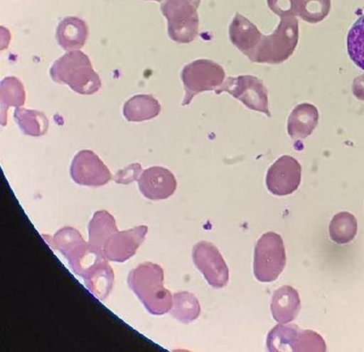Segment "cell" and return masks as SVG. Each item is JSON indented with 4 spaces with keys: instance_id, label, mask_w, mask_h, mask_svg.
Masks as SVG:
<instances>
[{
    "instance_id": "4",
    "label": "cell",
    "mask_w": 364,
    "mask_h": 352,
    "mask_svg": "<svg viewBox=\"0 0 364 352\" xmlns=\"http://www.w3.org/2000/svg\"><path fill=\"white\" fill-rule=\"evenodd\" d=\"M201 0H164L161 13L168 23L170 38L180 44H188L198 33V9Z\"/></svg>"
},
{
    "instance_id": "5",
    "label": "cell",
    "mask_w": 364,
    "mask_h": 352,
    "mask_svg": "<svg viewBox=\"0 0 364 352\" xmlns=\"http://www.w3.org/2000/svg\"><path fill=\"white\" fill-rule=\"evenodd\" d=\"M53 247L62 253L69 266L78 276L83 277L105 256L95 252L84 241L78 230L73 227L60 229L52 237Z\"/></svg>"
},
{
    "instance_id": "13",
    "label": "cell",
    "mask_w": 364,
    "mask_h": 352,
    "mask_svg": "<svg viewBox=\"0 0 364 352\" xmlns=\"http://www.w3.org/2000/svg\"><path fill=\"white\" fill-rule=\"evenodd\" d=\"M147 233L148 227L145 225L137 226L127 231L114 232L103 247V255L112 262H127L136 254Z\"/></svg>"
},
{
    "instance_id": "3",
    "label": "cell",
    "mask_w": 364,
    "mask_h": 352,
    "mask_svg": "<svg viewBox=\"0 0 364 352\" xmlns=\"http://www.w3.org/2000/svg\"><path fill=\"white\" fill-rule=\"evenodd\" d=\"M299 36V21L296 16L281 18L274 33L264 36L262 43L249 60L257 63L280 65L294 54Z\"/></svg>"
},
{
    "instance_id": "24",
    "label": "cell",
    "mask_w": 364,
    "mask_h": 352,
    "mask_svg": "<svg viewBox=\"0 0 364 352\" xmlns=\"http://www.w3.org/2000/svg\"><path fill=\"white\" fill-rule=\"evenodd\" d=\"M358 234L357 218L350 212L337 213L329 225V236L337 244H346L352 242Z\"/></svg>"
},
{
    "instance_id": "14",
    "label": "cell",
    "mask_w": 364,
    "mask_h": 352,
    "mask_svg": "<svg viewBox=\"0 0 364 352\" xmlns=\"http://www.w3.org/2000/svg\"><path fill=\"white\" fill-rule=\"evenodd\" d=\"M137 182L141 194L151 201L168 199L177 189V180L173 173L163 167L145 170Z\"/></svg>"
},
{
    "instance_id": "17",
    "label": "cell",
    "mask_w": 364,
    "mask_h": 352,
    "mask_svg": "<svg viewBox=\"0 0 364 352\" xmlns=\"http://www.w3.org/2000/svg\"><path fill=\"white\" fill-rule=\"evenodd\" d=\"M318 108L311 103H300L291 111L288 120V133L292 140H303L312 135L318 126Z\"/></svg>"
},
{
    "instance_id": "2",
    "label": "cell",
    "mask_w": 364,
    "mask_h": 352,
    "mask_svg": "<svg viewBox=\"0 0 364 352\" xmlns=\"http://www.w3.org/2000/svg\"><path fill=\"white\" fill-rule=\"evenodd\" d=\"M53 81L68 85L77 94H95L101 87L100 76L92 68L90 58L82 51H70L55 61L50 69Z\"/></svg>"
},
{
    "instance_id": "19",
    "label": "cell",
    "mask_w": 364,
    "mask_h": 352,
    "mask_svg": "<svg viewBox=\"0 0 364 352\" xmlns=\"http://www.w3.org/2000/svg\"><path fill=\"white\" fill-rule=\"evenodd\" d=\"M87 290L98 300H105L110 294L114 284V271L107 259L102 258L85 276Z\"/></svg>"
},
{
    "instance_id": "28",
    "label": "cell",
    "mask_w": 364,
    "mask_h": 352,
    "mask_svg": "<svg viewBox=\"0 0 364 352\" xmlns=\"http://www.w3.org/2000/svg\"><path fill=\"white\" fill-rule=\"evenodd\" d=\"M267 5L280 18L296 16V0H267Z\"/></svg>"
},
{
    "instance_id": "25",
    "label": "cell",
    "mask_w": 364,
    "mask_h": 352,
    "mask_svg": "<svg viewBox=\"0 0 364 352\" xmlns=\"http://www.w3.org/2000/svg\"><path fill=\"white\" fill-rule=\"evenodd\" d=\"M200 304L198 298L190 292H179L173 296V306L171 316L182 323L188 324L195 321L200 316Z\"/></svg>"
},
{
    "instance_id": "23",
    "label": "cell",
    "mask_w": 364,
    "mask_h": 352,
    "mask_svg": "<svg viewBox=\"0 0 364 352\" xmlns=\"http://www.w3.org/2000/svg\"><path fill=\"white\" fill-rule=\"evenodd\" d=\"M26 101V90L23 83L16 77H6L1 81L0 89V103H1V120L2 125L6 121L8 109L21 108Z\"/></svg>"
},
{
    "instance_id": "22",
    "label": "cell",
    "mask_w": 364,
    "mask_h": 352,
    "mask_svg": "<svg viewBox=\"0 0 364 352\" xmlns=\"http://www.w3.org/2000/svg\"><path fill=\"white\" fill-rule=\"evenodd\" d=\"M14 118L23 135L31 137H42L49 129V120L43 112L28 110L18 108L14 112Z\"/></svg>"
},
{
    "instance_id": "20",
    "label": "cell",
    "mask_w": 364,
    "mask_h": 352,
    "mask_svg": "<svg viewBox=\"0 0 364 352\" xmlns=\"http://www.w3.org/2000/svg\"><path fill=\"white\" fill-rule=\"evenodd\" d=\"M116 231H118V229L114 216L106 210H98L92 216L89 224L90 247L95 252L103 255L102 250L106 241Z\"/></svg>"
},
{
    "instance_id": "30",
    "label": "cell",
    "mask_w": 364,
    "mask_h": 352,
    "mask_svg": "<svg viewBox=\"0 0 364 352\" xmlns=\"http://www.w3.org/2000/svg\"><path fill=\"white\" fill-rule=\"evenodd\" d=\"M353 94L358 100H364V74L353 80Z\"/></svg>"
},
{
    "instance_id": "6",
    "label": "cell",
    "mask_w": 364,
    "mask_h": 352,
    "mask_svg": "<svg viewBox=\"0 0 364 352\" xmlns=\"http://www.w3.org/2000/svg\"><path fill=\"white\" fill-rule=\"evenodd\" d=\"M181 79L185 89L182 105L186 106L202 92H216L224 84L225 72L222 66L213 61L196 60L184 66L181 72Z\"/></svg>"
},
{
    "instance_id": "8",
    "label": "cell",
    "mask_w": 364,
    "mask_h": 352,
    "mask_svg": "<svg viewBox=\"0 0 364 352\" xmlns=\"http://www.w3.org/2000/svg\"><path fill=\"white\" fill-rule=\"evenodd\" d=\"M267 348L278 351H326L325 340L314 331L301 330L296 325L279 323L270 331Z\"/></svg>"
},
{
    "instance_id": "29",
    "label": "cell",
    "mask_w": 364,
    "mask_h": 352,
    "mask_svg": "<svg viewBox=\"0 0 364 352\" xmlns=\"http://www.w3.org/2000/svg\"><path fill=\"white\" fill-rule=\"evenodd\" d=\"M141 173H142V167L140 164L130 165L126 169L119 170L115 175V182L129 184L132 181L138 180Z\"/></svg>"
},
{
    "instance_id": "7",
    "label": "cell",
    "mask_w": 364,
    "mask_h": 352,
    "mask_svg": "<svg viewBox=\"0 0 364 352\" xmlns=\"http://www.w3.org/2000/svg\"><path fill=\"white\" fill-rule=\"evenodd\" d=\"M287 263L285 245L280 234L269 232L260 237L255 249L254 274L260 282H273Z\"/></svg>"
},
{
    "instance_id": "26",
    "label": "cell",
    "mask_w": 364,
    "mask_h": 352,
    "mask_svg": "<svg viewBox=\"0 0 364 352\" xmlns=\"http://www.w3.org/2000/svg\"><path fill=\"white\" fill-rule=\"evenodd\" d=\"M331 9V0H296V16L305 22L318 24L328 17Z\"/></svg>"
},
{
    "instance_id": "27",
    "label": "cell",
    "mask_w": 364,
    "mask_h": 352,
    "mask_svg": "<svg viewBox=\"0 0 364 352\" xmlns=\"http://www.w3.org/2000/svg\"><path fill=\"white\" fill-rule=\"evenodd\" d=\"M347 47L350 60L364 71V15L358 18L350 28Z\"/></svg>"
},
{
    "instance_id": "12",
    "label": "cell",
    "mask_w": 364,
    "mask_h": 352,
    "mask_svg": "<svg viewBox=\"0 0 364 352\" xmlns=\"http://www.w3.org/2000/svg\"><path fill=\"white\" fill-rule=\"evenodd\" d=\"M301 165L296 159L289 155L282 156L268 170V191L275 196H289L299 189L301 183Z\"/></svg>"
},
{
    "instance_id": "16",
    "label": "cell",
    "mask_w": 364,
    "mask_h": 352,
    "mask_svg": "<svg viewBox=\"0 0 364 352\" xmlns=\"http://www.w3.org/2000/svg\"><path fill=\"white\" fill-rule=\"evenodd\" d=\"M301 303L299 292L294 288L284 285L274 292L271 300L273 319L280 324H288L299 316Z\"/></svg>"
},
{
    "instance_id": "9",
    "label": "cell",
    "mask_w": 364,
    "mask_h": 352,
    "mask_svg": "<svg viewBox=\"0 0 364 352\" xmlns=\"http://www.w3.org/2000/svg\"><path fill=\"white\" fill-rule=\"evenodd\" d=\"M227 92L237 98L252 110L262 112L271 117L268 108V93L262 80L252 76L228 77L224 84L216 90V94Z\"/></svg>"
},
{
    "instance_id": "21",
    "label": "cell",
    "mask_w": 364,
    "mask_h": 352,
    "mask_svg": "<svg viewBox=\"0 0 364 352\" xmlns=\"http://www.w3.org/2000/svg\"><path fill=\"white\" fill-rule=\"evenodd\" d=\"M159 100L151 95H137L124 103L123 114L129 122H143L156 118L161 113Z\"/></svg>"
},
{
    "instance_id": "11",
    "label": "cell",
    "mask_w": 364,
    "mask_h": 352,
    "mask_svg": "<svg viewBox=\"0 0 364 352\" xmlns=\"http://www.w3.org/2000/svg\"><path fill=\"white\" fill-rule=\"evenodd\" d=\"M70 175L74 182L87 187H101L112 180L110 170L95 152L82 150L73 158Z\"/></svg>"
},
{
    "instance_id": "18",
    "label": "cell",
    "mask_w": 364,
    "mask_h": 352,
    "mask_svg": "<svg viewBox=\"0 0 364 352\" xmlns=\"http://www.w3.org/2000/svg\"><path fill=\"white\" fill-rule=\"evenodd\" d=\"M89 28L86 22L77 17H66L60 21L57 29V41L63 50L76 51L86 44Z\"/></svg>"
},
{
    "instance_id": "15",
    "label": "cell",
    "mask_w": 364,
    "mask_h": 352,
    "mask_svg": "<svg viewBox=\"0 0 364 352\" xmlns=\"http://www.w3.org/2000/svg\"><path fill=\"white\" fill-rule=\"evenodd\" d=\"M228 33L231 43L248 58L254 55L264 38L257 26L240 13H236Z\"/></svg>"
},
{
    "instance_id": "31",
    "label": "cell",
    "mask_w": 364,
    "mask_h": 352,
    "mask_svg": "<svg viewBox=\"0 0 364 352\" xmlns=\"http://www.w3.org/2000/svg\"><path fill=\"white\" fill-rule=\"evenodd\" d=\"M151 1H158V2H161V1H163V0H151Z\"/></svg>"
},
{
    "instance_id": "1",
    "label": "cell",
    "mask_w": 364,
    "mask_h": 352,
    "mask_svg": "<svg viewBox=\"0 0 364 352\" xmlns=\"http://www.w3.org/2000/svg\"><path fill=\"white\" fill-rule=\"evenodd\" d=\"M127 284L151 314L163 316L171 311L173 296L164 287V271L158 264H141L130 271Z\"/></svg>"
},
{
    "instance_id": "10",
    "label": "cell",
    "mask_w": 364,
    "mask_h": 352,
    "mask_svg": "<svg viewBox=\"0 0 364 352\" xmlns=\"http://www.w3.org/2000/svg\"><path fill=\"white\" fill-rule=\"evenodd\" d=\"M193 260L196 268L212 287L227 286L230 271L219 249L209 242H199L193 248Z\"/></svg>"
}]
</instances>
